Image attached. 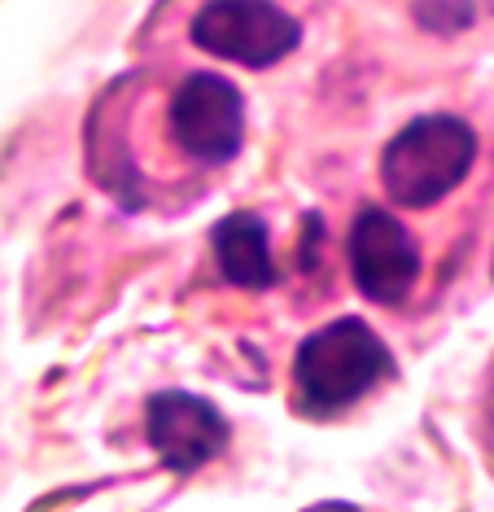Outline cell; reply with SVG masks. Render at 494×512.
Returning a JSON list of instances; mask_svg holds the SVG:
<instances>
[{"mask_svg":"<svg viewBox=\"0 0 494 512\" xmlns=\"http://www.w3.org/2000/svg\"><path fill=\"white\" fill-rule=\"evenodd\" d=\"M477 158V132L455 114H425L381 149V189L394 206L425 211L455 193Z\"/></svg>","mask_w":494,"mask_h":512,"instance_id":"6da1fadb","label":"cell"},{"mask_svg":"<svg viewBox=\"0 0 494 512\" xmlns=\"http://www.w3.org/2000/svg\"><path fill=\"white\" fill-rule=\"evenodd\" d=\"M390 372L394 359L385 351V342L355 316L333 320L320 333H311L293 359L298 399L311 412H341V407L359 403Z\"/></svg>","mask_w":494,"mask_h":512,"instance_id":"7a4b0ae2","label":"cell"},{"mask_svg":"<svg viewBox=\"0 0 494 512\" xmlns=\"http://www.w3.org/2000/svg\"><path fill=\"white\" fill-rule=\"evenodd\" d=\"M193 44L219 62L237 66H276L298 49L302 27L276 0H206L188 27Z\"/></svg>","mask_w":494,"mask_h":512,"instance_id":"3957f363","label":"cell"},{"mask_svg":"<svg viewBox=\"0 0 494 512\" xmlns=\"http://www.w3.org/2000/svg\"><path fill=\"white\" fill-rule=\"evenodd\" d=\"M167 123H171L175 145L193 162L223 167L245 145V97L232 79H223L215 71H197L175 88Z\"/></svg>","mask_w":494,"mask_h":512,"instance_id":"277c9868","label":"cell"},{"mask_svg":"<svg viewBox=\"0 0 494 512\" xmlns=\"http://www.w3.org/2000/svg\"><path fill=\"white\" fill-rule=\"evenodd\" d=\"M350 276L359 294L394 307L420 281V246L390 211L368 206L350 228Z\"/></svg>","mask_w":494,"mask_h":512,"instance_id":"5b68a950","label":"cell"},{"mask_svg":"<svg viewBox=\"0 0 494 512\" xmlns=\"http://www.w3.org/2000/svg\"><path fill=\"white\" fill-rule=\"evenodd\" d=\"M145 438L171 473H197L228 447V421L197 394L162 390L145 407Z\"/></svg>","mask_w":494,"mask_h":512,"instance_id":"8992f818","label":"cell"},{"mask_svg":"<svg viewBox=\"0 0 494 512\" xmlns=\"http://www.w3.org/2000/svg\"><path fill=\"white\" fill-rule=\"evenodd\" d=\"M215 263L223 281L237 289H267L276 285V263H272V241L267 224L250 211H237L215 224Z\"/></svg>","mask_w":494,"mask_h":512,"instance_id":"52a82bcc","label":"cell"}]
</instances>
